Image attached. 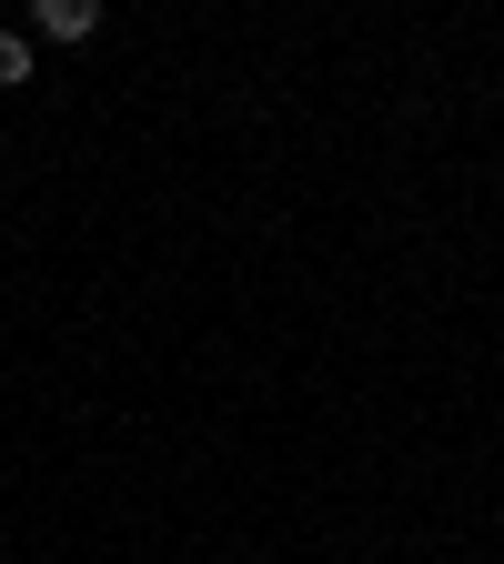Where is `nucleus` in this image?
Masks as SVG:
<instances>
[{
	"label": "nucleus",
	"instance_id": "obj_2",
	"mask_svg": "<svg viewBox=\"0 0 504 564\" xmlns=\"http://www.w3.org/2000/svg\"><path fill=\"white\" fill-rule=\"evenodd\" d=\"M0 82H11V91L31 82V41H21V31H0Z\"/></svg>",
	"mask_w": 504,
	"mask_h": 564
},
{
	"label": "nucleus",
	"instance_id": "obj_1",
	"mask_svg": "<svg viewBox=\"0 0 504 564\" xmlns=\"http://www.w3.org/2000/svg\"><path fill=\"white\" fill-rule=\"evenodd\" d=\"M31 21H41V41H92V31H101V11H92V0H41Z\"/></svg>",
	"mask_w": 504,
	"mask_h": 564
}]
</instances>
